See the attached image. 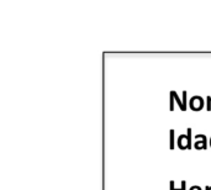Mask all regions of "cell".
<instances>
[{
  "mask_svg": "<svg viewBox=\"0 0 211 190\" xmlns=\"http://www.w3.org/2000/svg\"><path fill=\"white\" fill-rule=\"evenodd\" d=\"M178 147L180 149H190L192 148V128H188L187 135H180L178 137Z\"/></svg>",
  "mask_w": 211,
  "mask_h": 190,
  "instance_id": "6da1fadb",
  "label": "cell"
},
{
  "mask_svg": "<svg viewBox=\"0 0 211 190\" xmlns=\"http://www.w3.org/2000/svg\"><path fill=\"white\" fill-rule=\"evenodd\" d=\"M190 107L194 110V111H199V110H201L203 109V106H204V100H203V97L201 96H193L192 99H190Z\"/></svg>",
  "mask_w": 211,
  "mask_h": 190,
  "instance_id": "7a4b0ae2",
  "label": "cell"
},
{
  "mask_svg": "<svg viewBox=\"0 0 211 190\" xmlns=\"http://www.w3.org/2000/svg\"><path fill=\"white\" fill-rule=\"evenodd\" d=\"M196 141L194 143V147L196 149H205L206 148V143H208V140H206V136L205 135H196Z\"/></svg>",
  "mask_w": 211,
  "mask_h": 190,
  "instance_id": "3957f363",
  "label": "cell"
},
{
  "mask_svg": "<svg viewBox=\"0 0 211 190\" xmlns=\"http://www.w3.org/2000/svg\"><path fill=\"white\" fill-rule=\"evenodd\" d=\"M170 95H172V96L174 97V100H175V101L178 102V105H179V107H180V109H182L183 111H185V110H184V105H183V102L180 101V99L178 97V95H177V93H175V92H172V93H170Z\"/></svg>",
  "mask_w": 211,
  "mask_h": 190,
  "instance_id": "277c9868",
  "label": "cell"
},
{
  "mask_svg": "<svg viewBox=\"0 0 211 190\" xmlns=\"http://www.w3.org/2000/svg\"><path fill=\"white\" fill-rule=\"evenodd\" d=\"M170 148H174V131H170Z\"/></svg>",
  "mask_w": 211,
  "mask_h": 190,
  "instance_id": "5b68a950",
  "label": "cell"
},
{
  "mask_svg": "<svg viewBox=\"0 0 211 190\" xmlns=\"http://www.w3.org/2000/svg\"><path fill=\"white\" fill-rule=\"evenodd\" d=\"M183 105H184V110H187V102H188V99H187V92H183Z\"/></svg>",
  "mask_w": 211,
  "mask_h": 190,
  "instance_id": "8992f818",
  "label": "cell"
},
{
  "mask_svg": "<svg viewBox=\"0 0 211 190\" xmlns=\"http://www.w3.org/2000/svg\"><path fill=\"white\" fill-rule=\"evenodd\" d=\"M174 109V97L170 95V110Z\"/></svg>",
  "mask_w": 211,
  "mask_h": 190,
  "instance_id": "52a82bcc",
  "label": "cell"
},
{
  "mask_svg": "<svg viewBox=\"0 0 211 190\" xmlns=\"http://www.w3.org/2000/svg\"><path fill=\"white\" fill-rule=\"evenodd\" d=\"M185 182H182V188H174V190H185Z\"/></svg>",
  "mask_w": 211,
  "mask_h": 190,
  "instance_id": "ba28073f",
  "label": "cell"
},
{
  "mask_svg": "<svg viewBox=\"0 0 211 190\" xmlns=\"http://www.w3.org/2000/svg\"><path fill=\"white\" fill-rule=\"evenodd\" d=\"M208 110H211V96L208 97Z\"/></svg>",
  "mask_w": 211,
  "mask_h": 190,
  "instance_id": "9c48e42d",
  "label": "cell"
},
{
  "mask_svg": "<svg viewBox=\"0 0 211 190\" xmlns=\"http://www.w3.org/2000/svg\"><path fill=\"white\" fill-rule=\"evenodd\" d=\"M190 190H201V188L200 187H192Z\"/></svg>",
  "mask_w": 211,
  "mask_h": 190,
  "instance_id": "30bf717a",
  "label": "cell"
},
{
  "mask_svg": "<svg viewBox=\"0 0 211 190\" xmlns=\"http://www.w3.org/2000/svg\"><path fill=\"white\" fill-rule=\"evenodd\" d=\"M170 190H174V183L170 182Z\"/></svg>",
  "mask_w": 211,
  "mask_h": 190,
  "instance_id": "8fae6325",
  "label": "cell"
},
{
  "mask_svg": "<svg viewBox=\"0 0 211 190\" xmlns=\"http://www.w3.org/2000/svg\"><path fill=\"white\" fill-rule=\"evenodd\" d=\"M206 190H211V187H209V188H206Z\"/></svg>",
  "mask_w": 211,
  "mask_h": 190,
  "instance_id": "7c38bea8",
  "label": "cell"
},
{
  "mask_svg": "<svg viewBox=\"0 0 211 190\" xmlns=\"http://www.w3.org/2000/svg\"><path fill=\"white\" fill-rule=\"evenodd\" d=\"M210 146H211V138H210Z\"/></svg>",
  "mask_w": 211,
  "mask_h": 190,
  "instance_id": "4fadbf2b",
  "label": "cell"
}]
</instances>
